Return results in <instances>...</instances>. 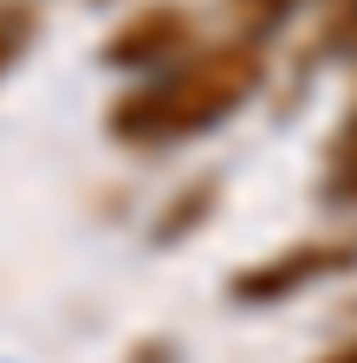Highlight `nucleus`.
Masks as SVG:
<instances>
[{
  "label": "nucleus",
  "mask_w": 357,
  "mask_h": 363,
  "mask_svg": "<svg viewBox=\"0 0 357 363\" xmlns=\"http://www.w3.org/2000/svg\"><path fill=\"white\" fill-rule=\"evenodd\" d=\"M202 39H208V26L182 7V0H143V7H130L104 33V65L130 72V78H150V72L175 65L182 52H195Z\"/></svg>",
  "instance_id": "f03ea898"
},
{
  "label": "nucleus",
  "mask_w": 357,
  "mask_h": 363,
  "mask_svg": "<svg viewBox=\"0 0 357 363\" xmlns=\"http://www.w3.org/2000/svg\"><path fill=\"white\" fill-rule=\"evenodd\" d=\"M325 201L331 208H357V104L344 111V123L331 130V143H325Z\"/></svg>",
  "instance_id": "20e7f679"
},
{
  "label": "nucleus",
  "mask_w": 357,
  "mask_h": 363,
  "mask_svg": "<svg viewBox=\"0 0 357 363\" xmlns=\"http://www.w3.org/2000/svg\"><path fill=\"white\" fill-rule=\"evenodd\" d=\"M266 78H273L266 39L208 33L195 52H182L175 65H163L150 78H130L111 98V111H104V136L123 143V150H143V156L202 143L208 130H221L228 117H241L260 98Z\"/></svg>",
  "instance_id": "f257e3e1"
},
{
  "label": "nucleus",
  "mask_w": 357,
  "mask_h": 363,
  "mask_svg": "<svg viewBox=\"0 0 357 363\" xmlns=\"http://www.w3.org/2000/svg\"><path fill=\"white\" fill-rule=\"evenodd\" d=\"M319 59L357 65V0H325L319 7Z\"/></svg>",
  "instance_id": "6e6552de"
},
{
  "label": "nucleus",
  "mask_w": 357,
  "mask_h": 363,
  "mask_svg": "<svg viewBox=\"0 0 357 363\" xmlns=\"http://www.w3.org/2000/svg\"><path fill=\"white\" fill-rule=\"evenodd\" d=\"M319 363H357V337H344V344H331Z\"/></svg>",
  "instance_id": "1a4fd4ad"
},
{
  "label": "nucleus",
  "mask_w": 357,
  "mask_h": 363,
  "mask_svg": "<svg viewBox=\"0 0 357 363\" xmlns=\"http://www.w3.org/2000/svg\"><path fill=\"white\" fill-rule=\"evenodd\" d=\"M351 266H357V240H299V247H280V253L253 259L247 272H234L228 292L241 305H280V298L319 286V279H338Z\"/></svg>",
  "instance_id": "7ed1b4c3"
},
{
  "label": "nucleus",
  "mask_w": 357,
  "mask_h": 363,
  "mask_svg": "<svg viewBox=\"0 0 357 363\" xmlns=\"http://www.w3.org/2000/svg\"><path fill=\"white\" fill-rule=\"evenodd\" d=\"M214 195H221V182H214V175L189 182V189H175V195H169V214L156 220V240H182L189 227H202L208 208H214Z\"/></svg>",
  "instance_id": "0eeeda50"
},
{
  "label": "nucleus",
  "mask_w": 357,
  "mask_h": 363,
  "mask_svg": "<svg viewBox=\"0 0 357 363\" xmlns=\"http://www.w3.org/2000/svg\"><path fill=\"white\" fill-rule=\"evenodd\" d=\"M312 7H325V0H221L228 33H247V39H273V33H286Z\"/></svg>",
  "instance_id": "39448f33"
},
{
  "label": "nucleus",
  "mask_w": 357,
  "mask_h": 363,
  "mask_svg": "<svg viewBox=\"0 0 357 363\" xmlns=\"http://www.w3.org/2000/svg\"><path fill=\"white\" fill-rule=\"evenodd\" d=\"M46 33V13H39V0H0V78H7L33 45Z\"/></svg>",
  "instance_id": "423d86ee"
}]
</instances>
